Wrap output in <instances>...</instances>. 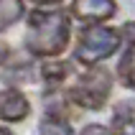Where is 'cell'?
<instances>
[{"mask_svg": "<svg viewBox=\"0 0 135 135\" xmlns=\"http://www.w3.org/2000/svg\"><path fill=\"white\" fill-rule=\"evenodd\" d=\"M82 135H115L112 128H102V125H87L82 130Z\"/></svg>", "mask_w": 135, "mask_h": 135, "instance_id": "obj_11", "label": "cell"}, {"mask_svg": "<svg viewBox=\"0 0 135 135\" xmlns=\"http://www.w3.org/2000/svg\"><path fill=\"white\" fill-rule=\"evenodd\" d=\"M120 79L122 84H128L130 89H135V44H130V49L125 51V56L120 59Z\"/></svg>", "mask_w": 135, "mask_h": 135, "instance_id": "obj_9", "label": "cell"}, {"mask_svg": "<svg viewBox=\"0 0 135 135\" xmlns=\"http://www.w3.org/2000/svg\"><path fill=\"white\" fill-rule=\"evenodd\" d=\"M0 135H13L10 130H5V128H0Z\"/></svg>", "mask_w": 135, "mask_h": 135, "instance_id": "obj_15", "label": "cell"}, {"mask_svg": "<svg viewBox=\"0 0 135 135\" xmlns=\"http://www.w3.org/2000/svg\"><path fill=\"white\" fill-rule=\"evenodd\" d=\"M33 3H38V5H49V3H59V0H33Z\"/></svg>", "mask_w": 135, "mask_h": 135, "instance_id": "obj_14", "label": "cell"}, {"mask_svg": "<svg viewBox=\"0 0 135 135\" xmlns=\"http://www.w3.org/2000/svg\"><path fill=\"white\" fill-rule=\"evenodd\" d=\"M122 38H125L128 44H135V23H128V26H122Z\"/></svg>", "mask_w": 135, "mask_h": 135, "instance_id": "obj_12", "label": "cell"}, {"mask_svg": "<svg viewBox=\"0 0 135 135\" xmlns=\"http://www.w3.org/2000/svg\"><path fill=\"white\" fill-rule=\"evenodd\" d=\"M122 33L117 28H110V26H87L79 36V44H76V59L87 64V66H94L102 59L112 56L117 49H120Z\"/></svg>", "mask_w": 135, "mask_h": 135, "instance_id": "obj_3", "label": "cell"}, {"mask_svg": "<svg viewBox=\"0 0 135 135\" xmlns=\"http://www.w3.org/2000/svg\"><path fill=\"white\" fill-rule=\"evenodd\" d=\"M110 89H112V76L105 69L92 66L71 84L69 102H74L82 110H102L110 97Z\"/></svg>", "mask_w": 135, "mask_h": 135, "instance_id": "obj_2", "label": "cell"}, {"mask_svg": "<svg viewBox=\"0 0 135 135\" xmlns=\"http://www.w3.org/2000/svg\"><path fill=\"white\" fill-rule=\"evenodd\" d=\"M38 130H41V135H74L71 128H69V122L64 120L61 115H49V117H44L41 125H38Z\"/></svg>", "mask_w": 135, "mask_h": 135, "instance_id": "obj_8", "label": "cell"}, {"mask_svg": "<svg viewBox=\"0 0 135 135\" xmlns=\"http://www.w3.org/2000/svg\"><path fill=\"white\" fill-rule=\"evenodd\" d=\"M69 44V15L64 10H33L26 49L36 56H59Z\"/></svg>", "mask_w": 135, "mask_h": 135, "instance_id": "obj_1", "label": "cell"}, {"mask_svg": "<svg viewBox=\"0 0 135 135\" xmlns=\"http://www.w3.org/2000/svg\"><path fill=\"white\" fill-rule=\"evenodd\" d=\"M115 0H74L71 13L84 23H102L115 15Z\"/></svg>", "mask_w": 135, "mask_h": 135, "instance_id": "obj_5", "label": "cell"}, {"mask_svg": "<svg viewBox=\"0 0 135 135\" xmlns=\"http://www.w3.org/2000/svg\"><path fill=\"white\" fill-rule=\"evenodd\" d=\"M115 135H135V102H120L112 115Z\"/></svg>", "mask_w": 135, "mask_h": 135, "instance_id": "obj_6", "label": "cell"}, {"mask_svg": "<svg viewBox=\"0 0 135 135\" xmlns=\"http://www.w3.org/2000/svg\"><path fill=\"white\" fill-rule=\"evenodd\" d=\"M69 74V64H46L44 66V82L49 87H59Z\"/></svg>", "mask_w": 135, "mask_h": 135, "instance_id": "obj_10", "label": "cell"}, {"mask_svg": "<svg viewBox=\"0 0 135 135\" xmlns=\"http://www.w3.org/2000/svg\"><path fill=\"white\" fill-rule=\"evenodd\" d=\"M23 15V0H0V31L10 28Z\"/></svg>", "mask_w": 135, "mask_h": 135, "instance_id": "obj_7", "label": "cell"}, {"mask_svg": "<svg viewBox=\"0 0 135 135\" xmlns=\"http://www.w3.org/2000/svg\"><path fill=\"white\" fill-rule=\"evenodd\" d=\"M31 112V102L21 89H0V120L21 122Z\"/></svg>", "mask_w": 135, "mask_h": 135, "instance_id": "obj_4", "label": "cell"}, {"mask_svg": "<svg viewBox=\"0 0 135 135\" xmlns=\"http://www.w3.org/2000/svg\"><path fill=\"white\" fill-rule=\"evenodd\" d=\"M5 59H8V46H5V44H0V64H3Z\"/></svg>", "mask_w": 135, "mask_h": 135, "instance_id": "obj_13", "label": "cell"}]
</instances>
